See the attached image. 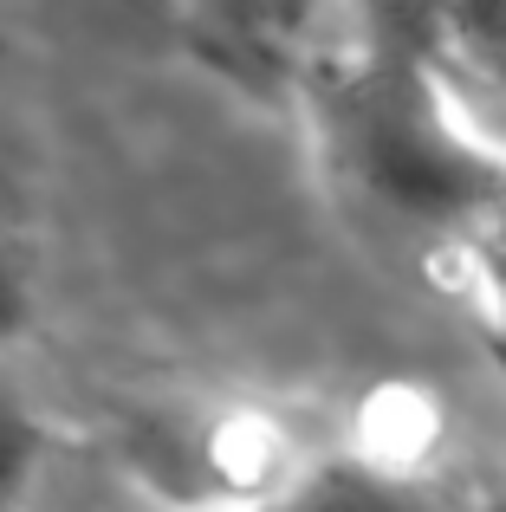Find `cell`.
<instances>
[{
    "label": "cell",
    "mask_w": 506,
    "mask_h": 512,
    "mask_svg": "<svg viewBox=\"0 0 506 512\" xmlns=\"http://www.w3.org/2000/svg\"><path fill=\"white\" fill-rule=\"evenodd\" d=\"M338 163L409 221L506 208V150L461 111L422 52H351L325 85Z\"/></svg>",
    "instance_id": "cell-1"
},
{
    "label": "cell",
    "mask_w": 506,
    "mask_h": 512,
    "mask_svg": "<svg viewBox=\"0 0 506 512\" xmlns=\"http://www.w3.org/2000/svg\"><path fill=\"white\" fill-rule=\"evenodd\" d=\"M299 512H500L487 500H468V493H442L422 487V480L396 474V467H364L351 480H325L299 500Z\"/></svg>",
    "instance_id": "cell-2"
},
{
    "label": "cell",
    "mask_w": 506,
    "mask_h": 512,
    "mask_svg": "<svg viewBox=\"0 0 506 512\" xmlns=\"http://www.w3.org/2000/svg\"><path fill=\"white\" fill-rule=\"evenodd\" d=\"M52 454V428L20 383L0 376V512H20Z\"/></svg>",
    "instance_id": "cell-3"
},
{
    "label": "cell",
    "mask_w": 506,
    "mask_h": 512,
    "mask_svg": "<svg viewBox=\"0 0 506 512\" xmlns=\"http://www.w3.org/2000/svg\"><path fill=\"white\" fill-rule=\"evenodd\" d=\"M39 318V279L26 266V253L0 234V350H13Z\"/></svg>",
    "instance_id": "cell-4"
},
{
    "label": "cell",
    "mask_w": 506,
    "mask_h": 512,
    "mask_svg": "<svg viewBox=\"0 0 506 512\" xmlns=\"http://www.w3.org/2000/svg\"><path fill=\"white\" fill-rule=\"evenodd\" d=\"M104 512H169V506H156V500H143V493H137V500H117V506H104Z\"/></svg>",
    "instance_id": "cell-5"
}]
</instances>
